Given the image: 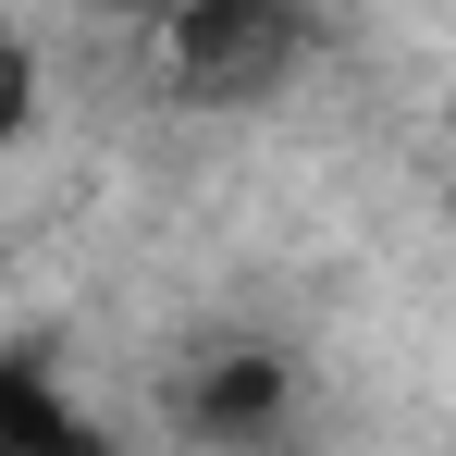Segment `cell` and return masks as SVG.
<instances>
[{
    "instance_id": "6da1fadb",
    "label": "cell",
    "mask_w": 456,
    "mask_h": 456,
    "mask_svg": "<svg viewBox=\"0 0 456 456\" xmlns=\"http://www.w3.org/2000/svg\"><path fill=\"white\" fill-rule=\"evenodd\" d=\"M160 50H173V86H185V99L247 111V99H272V86L308 62V25L284 0H198V12L160 25Z\"/></svg>"
},
{
    "instance_id": "3957f363",
    "label": "cell",
    "mask_w": 456,
    "mask_h": 456,
    "mask_svg": "<svg viewBox=\"0 0 456 456\" xmlns=\"http://www.w3.org/2000/svg\"><path fill=\"white\" fill-rule=\"evenodd\" d=\"M0 456H111L75 407H62V382H50L37 346H12V358H0Z\"/></svg>"
},
{
    "instance_id": "7a4b0ae2",
    "label": "cell",
    "mask_w": 456,
    "mask_h": 456,
    "mask_svg": "<svg viewBox=\"0 0 456 456\" xmlns=\"http://www.w3.org/2000/svg\"><path fill=\"white\" fill-rule=\"evenodd\" d=\"M173 432L210 456H272L297 432V358H272V346H210L198 370L173 382Z\"/></svg>"
}]
</instances>
